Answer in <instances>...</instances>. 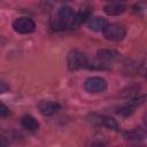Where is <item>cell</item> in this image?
<instances>
[{"label": "cell", "instance_id": "6da1fadb", "mask_svg": "<svg viewBox=\"0 0 147 147\" xmlns=\"http://www.w3.org/2000/svg\"><path fill=\"white\" fill-rule=\"evenodd\" d=\"M75 11L70 6H61L57 11L55 17L52 20V26L54 30H67L70 29L71 22L74 20Z\"/></svg>", "mask_w": 147, "mask_h": 147}, {"label": "cell", "instance_id": "7a4b0ae2", "mask_svg": "<svg viewBox=\"0 0 147 147\" xmlns=\"http://www.w3.org/2000/svg\"><path fill=\"white\" fill-rule=\"evenodd\" d=\"M90 60L85 53L79 49H71L67 55V65L71 71L79 70L82 68H88Z\"/></svg>", "mask_w": 147, "mask_h": 147}, {"label": "cell", "instance_id": "3957f363", "mask_svg": "<svg viewBox=\"0 0 147 147\" xmlns=\"http://www.w3.org/2000/svg\"><path fill=\"white\" fill-rule=\"evenodd\" d=\"M103 37L110 41H122L126 36V30L118 24H108L102 31Z\"/></svg>", "mask_w": 147, "mask_h": 147}, {"label": "cell", "instance_id": "277c9868", "mask_svg": "<svg viewBox=\"0 0 147 147\" xmlns=\"http://www.w3.org/2000/svg\"><path fill=\"white\" fill-rule=\"evenodd\" d=\"M13 29L21 34H28L34 31L36 24L29 17H18L13 22Z\"/></svg>", "mask_w": 147, "mask_h": 147}, {"label": "cell", "instance_id": "5b68a950", "mask_svg": "<svg viewBox=\"0 0 147 147\" xmlns=\"http://www.w3.org/2000/svg\"><path fill=\"white\" fill-rule=\"evenodd\" d=\"M84 88L88 93H101L107 88V82L101 77H88L84 83Z\"/></svg>", "mask_w": 147, "mask_h": 147}, {"label": "cell", "instance_id": "8992f818", "mask_svg": "<svg viewBox=\"0 0 147 147\" xmlns=\"http://www.w3.org/2000/svg\"><path fill=\"white\" fill-rule=\"evenodd\" d=\"M38 109L44 116H52L60 110V105L52 100H41L38 103Z\"/></svg>", "mask_w": 147, "mask_h": 147}, {"label": "cell", "instance_id": "52a82bcc", "mask_svg": "<svg viewBox=\"0 0 147 147\" xmlns=\"http://www.w3.org/2000/svg\"><path fill=\"white\" fill-rule=\"evenodd\" d=\"M145 99H146L145 96H141V98H136V99H132V100L125 102L124 105L121 106V108L118 109V113L122 114V115H124V116L131 115V114L134 111V109H136L137 107H139V106L144 102Z\"/></svg>", "mask_w": 147, "mask_h": 147}, {"label": "cell", "instance_id": "ba28073f", "mask_svg": "<svg viewBox=\"0 0 147 147\" xmlns=\"http://www.w3.org/2000/svg\"><path fill=\"white\" fill-rule=\"evenodd\" d=\"M90 14H91V8L90 7H83L78 11H76L75 16H74V20L71 22L70 29H77L84 21H87L91 17Z\"/></svg>", "mask_w": 147, "mask_h": 147}, {"label": "cell", "instance_id": "9c48e42d", "mask_svg": "<svg viewBox=\"0 0 147 147\" xmlns=\"http://www.w3.org/2000/svg\"><path fill=\"white\" fill-rule=\"evenodd\" d=\"M93 123L101 125V126H105L111 131H119L118 123L113 117H109V116H95L93 118Z\"/></svg>", "mask_w": 147, "mask_h": 147}, {"label": "cell", "instance_id": "30bf717a", "mask_svg": "<svg viewBox=\"0 0 147 147\" xmlns=\"http://www.w3.org/2000/svg\"><path fill=\"white\" fill-rule=\"evenodd\" d=\"M125 10H126V6L121 2H109V3L105 5V7H103V11L109 16L121 15Z\"/></svg>", "mask_w": 147, "mask_h": 147}, {"label": "cell", "instance_id": "8fae6325", "mask_svg": "<svg viewBox=\"0 0 147 147\" xmlns=\"http://www.w3.org/2000/svg\"><path fill=\"white\" fill-rule=\"evenodd\" d=\"M107 25H108V23H107L106 18L100 17V16H92V17H90L87 20V26L91 30L96 31V32L103 31Z\"/></svg>", "mask_w": 147, "mask_h": 147}, {"label": "cell", "instance_id": "7c38bea8", "mask_svg": "<svg viewBox=\"0 0 147 147\" xmlns=\"http://www.w3.org/2000/svg\"><path fill=\"white\" fill-rule=\"evenodd\" d=\"M117 56H118V52H116L114 49H101L96 54V60H99L101 63H103L106 65L107 62L115 60Z\"/></svg>", "mask_w": 147, "mask_h": 147}, {"label": "cell", "instance_id": "4fadbf2b", "mask_svg": "<svg viewBox=\"0 0 147 147\" xmlns=\"http://www.w3.org/2000/svg\"><path fill=\"white\" fill-rule=\"evenodd\" d=\"M21 125H22L25 130H28V131H30V132H34V131H37V130L39 129V123H38V121H37L33 116H31V115H24V116L21 118Z\"/></svg>", "mask_w": 147, "mask_h": 147}, {"label": "cell", "instance_id": "5bb4252c", "mask_svg": "<svg viewBox=\"0 0 147 147\" xmlns=\"http://www.w3.org/2000/svg\"><path fill=\"white\" fill-rule=\"evenodd\" d=\"M145 136H146V132L144 130H141L140 127H137L126 134L127 139H142V138H145Z\"/></svg>", "mask_w": 147, "mask_h": 147}, {"label": "cell", "instance_id": "9a60e30c", "mask_svg": "<svg viewBox=\"0 0 147 147\" xmlns=\"http://www.w3.org/2000/svg\"><path fill=\"white\" fill-rule=\"evenodd\" d=\"M9 114V109L6 107V105H3V103H1V109H0V116L1 117H5V116H7Z\"/></svg>", "mask_w": 147, "mask_h": 147}, {"label": "cell", "instance_id": "2e32d148", "mask_svg": "<svg viewBox=\"0 0 147 147\" xmlns=\"http://www.w3.org/2000/svg\"><path fill=\"white\" fill-rule=\"evenodd\" d=\"M0 86H1V90H0V92H1V93H5V92H7L8 87H7V85H6V83H5L3 80H1V83H0Z\"/></svg>", "mask_w": 147, "mask_h": 147}, {"label": "cell", "instance_id": "e0dca14e", "mask_svg": "<svg viewBox=\"0 0 147 147\" xmlns=\"http://www.w3.org/2000/svg\"><path fill=\"white\" fill-rule=\"evenodd\" d=\"M6 146H7V144L5 141V138H1V147H6Z\"/></svg>", "mask_w": 147, "mask_h": 147}, {"label": "cell", "instance_id": "ac0fdd59", "mask_svg": "<svg viewBox=\"0 0 147 147\" xmlns=\"http://www.w3.org/2000/svg\"><path fill=\"white\" fill-rule=\"evenodd\" d=\"M145 124L147 125V115H146V117H145Z\"/></svg>", "mask_w": 147, "mask_h": 147}]
</instances>
